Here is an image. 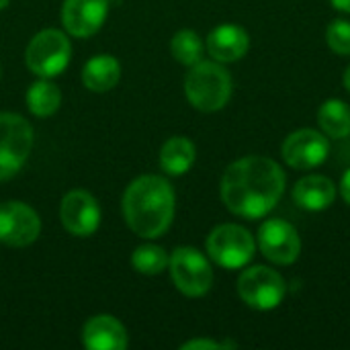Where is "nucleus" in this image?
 Listing matches in <instances>:
<instances>
[{"mask_svg":"<svg viewBox=\"0 0 350 350\" xmlns=\"http://www.w3.org/2000/svg\"><path fill=\"white\" fill-rule=\"evenodd\" d=\"M219 193L234 215L258 219L271 213L281 201L285 172L267 156H246L226 168Z\"/></svg>","mask_w":350,"mask_h":350,"instance_id":"nucleus-1","label":"nucleus"},{"mask_svg":"<svg viewBox=\"0 0 350 350\" xmlns=\"http://www.w3.org/2000/svg\"><path fill=\"white\" fill-rule=\"evenodd\" d=\"M174 189L158 174L135 178L123 195V217L139 238H160L174 219Z\"/></svg>","mask_w":350,"mask_h":350,"instance_id":"nucleus-2","label":"nucleus"},{"mask_svg":"<svg viewBox=\"0 0 350 350\" xmlns=\"http://www.w3.org/2000/svg\"><path fill=\"white\" fill-rule=\"evenodd\" d=\"M185 94L189 103L203 111L215 113L224 109L232 96V76L219 62H197L185 78Z\"/></svg>","mask_w":350,"mask_h":350,"instance_id":"nucleus-3","label":"nucleus"},{"mask_svg":"<svg viewBox=\"0 0 350 350\" xmlns=\"http://www.w3.org/2000/svg\"><path fill=\"white\" fill-rule=\"evenodd\" d=\"M70 55L72 45L66 33L57 29H43L29 41L25 62L27 68L39 78H53L68 68Z\"/></svg>","mask_w":350,"mask_h":350,"instance_id":"nucleus-4","label":"nucleus"},{"mask_svg":"<svg viewBox=\"0 0 350 350\" xmlns=\"http://www.w3.org/2000/svg\"><path fill=\"white\" fill-rule=\"evenodd\" d=\"M33 150V127L16 113H0V180L12 178Z\"/></svg>","mask_w":350,"mask_h":350,"instance_id":"nucleus-5","label":"nucleus"},{"mask_svg":"<svg viewBox=\"0 0 350 350\" xmlns=\"http://www.w3.org/2000/svg\"><path fill=\"white\" fill-rule=\"evenodd\" d=\"M252 234L238 224H221L207 238V252L224 269H242L254 256Z\"/></svg>","mask_w":350,"mask_h":350,"instance_id":"nucleus-6","label":"nucleus"},{"mask_svg":"<svg viewBox=\"0 0 350 350\" xmlns=\"http://www.w3.org/2000/svg\"><path fill=\"white\" fill-rule=\"evenodd\" d=\"M285 279L269 267H250L238 279V295L242 301L258 312H269L285 299Z\"/></svg>","mask_w":350,"mask_h":350,"instance_id":"nucleus-7","label":"nucleus"},{"mask_svg":"<svg viewBox=\"0 0 350 350\" xmlns=\"http://www.w3.org/2000/svg\"><path fill=\"white\" fill-rule=\"evenodd\" d=\"M174 287L187 297H201L213 285V271L209 260L191 246H180L172 252L168 262Z\"/></svg>","mask_w":350,"mask_h":350,"instance_id":"nucleus-8","label":"nucleus"},{"mask_svg":"<svg viewBox=\"0 0 350 350\" xmlns=\"http://www.w3.org/2000/svg\"><path fill=\"white\" fill-rule=\"evenodd\" d=\"M330 154V142L316 129H297L285 137L281 146L283 160L295 170H312L326 162Z\"/></svg>","mask_w":350,"mask_h":350,"instance_id":"nucleus-9","label":"nucleus"},{"mask_svg":"<svg viewBox=\"0 0 350 350\" xmlns=\"http://www.w3.org/2000/svg\"><path fill=\"white\" fill-rule=\"evenodd\" d=\"M258 248L275 265H293L301 252L299 232L285 219H269L258 230Z\"/></svg>","mask_w":350,"mask_h":350,"instance_id":"nucleus-10","label":"nucleus"},{"mask_svg":"<svg viewBox=\"0 0 350 350\" xmlns=\"http://www.w3.org/2000/svg\"><path fill=\"white\" fill-rule=\"evenodd\" d=\"M41 232V219L33 207L21 201H6L0 205V242L8 246H29Z\"/></svg>","mask_w":350,"mask_h":350,"instance_id":"nucleus-11","label":"nucleus"},{"mask_svg":"<svg viewBox=\"0 0 350 350\" xmlns=\"http://www.w3.org/2000/svg\"><path fill=\"white\" fill-rule=\"evenodd\" d=\"M59 219L64 228L78 238L92 236L100 224V207L88 191H70L62 199Z\"/></svg>","mask_w":350,"mask_h":350,"instance_id":"nucleus-12","label":"nucleus"},{"mask_svg":"<svg viewBox=\"0 0 350 350\" xmlns=\"http://www.w3.org/2000/svg\"><path fill=\"white\" fill-rule=\"evenodd\" d=\"M109 14V0H64L62 25L74 37L94 35Z\"/></svg>","mask_w":350,"mask_h":350,"instance_id":"nucleus-13","label":"nucleus"},{"mask_svg":"<svg viewBox=\"0 0 350 350\" xmlns=\"http://www.w3.org/2000/svg\"><path fill=\"white\" fill-rule=\"evenodd\" d=\"M82 342L90 350H123L127 349V332L117 318L100 314L84 324Z\"/></svg>","mask_w":350,"mask_h":350,"instance_id":"nucleus-14","label":"nucleus"},{"mask_svg":"<svg viewBox=\"0 0 350 350\" xmlns=\"http://www.w3.org/2000/svg\"><path fill=\"white\" fill-rule=\"evenodd\" d=\"M250 37L240 25H219L207 37V51L215 62L230 64L246 55Z\"/></svg>","mask_w":350,"mask_h":350,"instance_id":"nucleus-15","label":"nucleus"},{"mask_svg":"<svg viewBox=\"0 0 350 350\" xmlns=\"http://www.w3.org/2000/svg\"><path fill=\"white\" fill-rule=\"evenodd\" d=\"M336 185L322 174H310L293 187V201L308 211H324L334 203Z\"/></svg>","mask_w":350,"mask_h":350,"instance_id":"nucleus-16","label":"nucleus"},{"mask_svg":"<svg viewBox=\"0 0 350 350\" xmlns=\"http://www.w3.org/2000/svg\"><path fill=\"white\" fill-rule=\"evenodd\" d=\"M119 78H121V66L109 53L90 57L82 70V82L90 92H107L117 86Z\"/></svg>","mask_w":350,"mask_h":350,"instance_id":"nucleus-17","label":"nucleus"},{"mask_svg":"<svg viewBox=\"0 0 350 350\" xmlns=\"http://www.w3.org/2000/svg\"><path fill=\"white\" fill-rule=\"evenodd\" d=\"M195 156L197 152L193 142L189 137L174 135L160 150V166L166 174L180 176L191 170V166L195 164Z\"/></svg>","mask_w":350,"mask_h":350,"instance_id":"nucleus-18","label":"nucleus"},{"mask_svg":"<svg viewBox=\"0 0 350 350\" xmlns=\"http://www.w3.org/2000/svg\"><path fill=\"white\" fill-rule=\"evenodd\" d=\"M318 123L328 137H347L350 133V107L340 98L326 100L318 111Z\"/></svg>","mask_w":350,"mask_h":350,"instance_id":"nucleus-19","label":"nucleus"},{"mask_svg":"<svg viewBox=\"0 0 350 350\" xmlns=\"http://www.w3.org/2000/svg\"><path fill=\"white\" fill-rule=\"evenodd\" d=\"M59 105H62V92L49 78H41L29 86L27 107L35 117H49L59 109Z\"/></svg>","mask_w":350,"mask_h":350,"instance_id":"nucleus-20","label":"nucleus"},{"mask_svg":"<svg viewBox=\"0 0 350 350\" xmlns=\"http://www.w3.org/2000/svg\"><path fill=\"white\" fill-rule=\"evenodd\" d=\"M203 49L205 47H203L201 37L191 29L178 31L170 41V51H172L174 59L183 66H195L197 62H201Z\"/></svg>","mask_w":350,"mask_h":350,"instance_id":"nucleus-21","label":"nucleus"},{"mask_svg":"<svg viewBox=\"0 0 350 350\" xmlns=\"http://www.w3.org/2000/svg\"><path fill=\"white\" fill-rule=\"evenodd\" d=\"M168 262H170V256L164 252V248L154 246V244L139 246L131 254V265L142 275H160L168 267Z\"/></svg>","mask_w":350,"mask_h":350,"instance_id":"nucleus-22","label":"nucleus"},{"mask_svg":"<svg viewBox=\"0 0 350 350\" xmlns=\"http://www.w3.org/2000/svg\"><path fill=\"white\" fill-rule=\"evenodd\" d=\"M326 41L330 49L338 55H350V23L345 18H336L328 25Z\"/></svg>","mask_w":350,"mask_h":350,"instance_id":"nucleus-23","label":"nucleus"},{"mask_svg":"<svg viewBox=\"0 0 350 350\" xmlns=\"http://www.w3.org/2000/svg\"><path fill=\"white\" fill-rule=\"evenodd\" d=\"M236 345L232 342H215V340H209V338H195V340H189L185 342L180 349L183 350H217V349H234Z\"/></svg>","mask_w":350,"mask_h":350,"instance_id":"nucleus-24","label":"nucleus"},{"mask_svg":"<svg viewBox=\"0 0 350 350\" xmlns=\"http://www.w3.org/2000/svg\"><path fill=\"white\" fill-rule=\"evenodd\" d=\"M340 193H342V199L350 205V168L345 172V176L340 180Z\"/></svg>","mask_w":350,"mask_h":350,"instance_id":"nucleus-25","label":"nucleus"},{"mask_svg":"<svg viewBox=\"0 0 350 350\" xmlns=\"http://www.w3.org/2000/svg\"><path fill=\"white\" fill-rule=\"evenodd\" d=\"M334 8L342 10V12H349L350 14V0H330Z\"/></svg>","mask_w":350,"mask_h":350,"instance_id":"nucleus-26","label":"nucleus"},{"mask_svg":"<svg viewBox=\"0 0 350 350\" xmlns=\"http://www.w3.org/2000/svg\"><path fill=\"white\" fill-rule=\"evenodd\" d=\"M345 86H347V90L350 92V66L347 68V72H345Z\"/></svg>","mask_w":350,"mask_h":350,"instance_id":"nucleus-27","label":"nucleus"},{"mask_svg":"<svg viewBox=\"0 0 350 350\" xmlns=\"http://www.w3.org/2000/svg\"><path fill=\"white\" fill-rule=\"evenodd\" d=\"M8 2H10V0H0V10H2V8H6V6H8Z\"/></svg>","mask_w":350,"mask_h":350,"instance_id":"nucleus-28","label":"nucleus"}]
</instances>
